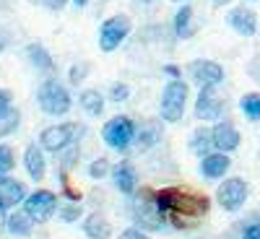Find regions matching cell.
Listing matches in <instances>:
<instances>
[{"label": "cell", "instance_id": "cell-1", "mask_svg": "<svg viewBox=\"0 0 260 239\" xmlns=\"http://www.w3.org/2000/svg\"><path fill=\"white\" fill-rule=\"evenodd\" d=\"M37 101H39V110L50 115V117H60V115H68L73 99L68 94V89L57 81V78H47L42 81L39 91H37Z\"/></svg>", "mask_w": 260, "mask_h": 239}, {"label": "cell", "instance_id": "cell-2", "mask_svg": "<svg viewBox=\"0 0 260 239\" xmlns=\"http://www.w3.org/2000/svg\"><path fill=\"white\" fill-rule=\"evenodd\" d=\"M86 133V127L78 125V122H60V125H52V127H45L39 135V146L45 151H52V154H60V151L76 146Z\"/></svg>", "mask_w": 260, "mask_h": 239}, {"label": "cell", "instance_id": "cell-3", "mask_svg": "<svg viewBox=\"0 0 260 239\" xmlns=\"http://www.w3.org/2000/svg\"><path fill=\"white\" fill-rule=\"evenodd\" d=\"M187 104V83L182 78H172L159 99V115L164 122H180Z\"/></svg>", "mask_w": 260, "mask_h": 239}, {"label": "cell", "instance_id": "cell-4", "mask_svg": "<svg viewBox=\"0 0 260 239\" xmlns=\"http://www.w3.org/2000/svg\"><path fill=\"white\" fill-rule=\"evenodd\" d=\"M130 216L143 231H159L164 226V213L159 211L151 190H141V195H136L133 206H130Z\"/></svg>", "mask_w": 260, "mask_h": 239}, {"label": "cell", "instance_id": "cell-5", "mask_svg": "<svg viewBox=\"0 0 260 239\" xmlns=\"http://www.w3.org/2000/svg\"><path fill=\"white\" fill-rule=\"evenodd\" d=\"M130 29H133V21H130L125 13L104 18L102 26H99V50H102V52H115V50H120V45L127 39Z\"/></svg>", "mask_w": 260, "mask_h": 239}, {"label": "cell", "instance_id": "cell-6", "mask_svg": "<svg viewBox=\"0 0 260 239\" xmlns=\"http://www.w3.org/2000/svg\"><path fill=\"white\" fill-rule=\"evenodd\" d=\"M136 127L138 125L130 120L127 115H117V117H112L110 122L102 127V138H104L107 146L115 148V151H127L130 143L136 141Z\"/></svg>", "mask_w": 260, "mask_h": 239}, {"label": "cell", "instance_id": "cell-7", "mask_svg": "<svg viewBox=\"0 0 260 239\" xmlns=\"http://www.w3.org/2000/svg\"><path fill=\"white\" fill-rule=\"evenodd\" d=\"M24 211L31 216L34 224H45L57 211V195L50 192V190H37V192L24 198Z\"/></svg>", "mask_w": 260, "mask_h": 239}, {"label": "cell", "instance_id": "cell-8", "mask_svg": "<svg viewBox=\"0 0 260 239\" xmlns=\"http://www.w3.org/2000/svg\"><path fill=\"white\" fill-rule=\"evenodd\" d=\"M247 192H250V190H247V182H245V180L229 177V180H224V182L219 185V190H216V200H219V206H221L224 211L237 213V211L245 206Z\"/></svg>", "mask_w": 260, "mask_h": 239}, {"label": "cell", "instance_id": "cell-9", "mask_svg": "<svg viewBox=\"0 0 260 239\" xmlns=\"http://www.w3.org/2000/svg\"><path fill=\"white\" fill-rule=\"evenodd\" d=\"M190 78L201 86V89H208V86H219L224 81V68L216 60H195L190 65Z\"/></svg>", "mask_w": 260, "mask_h": 239}, {"label": "cell", "instance_id": "cell-10", "mask_svg": "<svg viewBox=\"0 0 260 239\" xmlns=\"http://www.w3.org/2000/svg\"><path fill=\"white\" fill-rule=\"evenodd\" d=\"M221 112H224V101H221L219 94H216L213 86L201 89L198 101H195V117L206 120V122H213V120H221Z\"/></svg>", "mask_w": 260, "mask_h": 239}, {"label": "cell", "instance_id": "cell-11", "mask_svg": "<svg viewBox=\"0 0 260 239\" xmlns=\"http://www.w3.org/2000/svg\"><path fill=\"white\" fill-rule=\"evenodd\" d=\"M211 141H213L216 151H221V154H232V151L240 148V130H237L229 120L216 122L211 127Z\"/></svg>", "mask_w": 260, "mask_h": 239}, {"label": "cell", "instance_id": "cell-12", "mask_svg": "<svg viewBox=\"0 0 260 239\" xmlns=\"http://www.w3.org/2000/svg\"><path fill=\"white\" fill-rule=\"evenodd\" d=\"M226 24L240 37H252L257 31V16H255V11H250L245 6H237L226 13Z\"/></svg>", "mask_w": 260, "mask_h": 239}, {"label": "cell", "instance_id": "cell-13", "mask_svg": "<svg viewBox=\"0 0 260 239\" xmlns=\"http://www.w3.org/2000/svg\"><path fill=\"white\" fill-rule=\"evenodd\" d=\"M24 198H26L24 182L11 180V177H0V208L11 211V208H16L18 203H24Z\"/></svg>", "mask_w": 260, "mask_h": 239}, {"label": "cell", "instance_id": "cell-14", "mask_svg": "<svg viewBox=\"0 0 260 239\" xmlns=\"http://www.w3.org/2000/svg\"><path fill=\"white\" fill-rule=\"evenodd\" d=\"M112 182L120 192L125 195H136V187H138V172L130 161H120L112 166Z\"/></svg>", "mask_w": 260, "mask_h": 239}, {"label": "cell", "instance_id": "cell-15", "mask_svg": "<svg viewBox=\"0 0 260 239\" xmlns=\"http://www.w3.org/2000/svg\"><path fill=\"white\" fill-rule=\"evenodd\" d=\"M229 166H232V161H229V156L226 154H206L203 159H201V175L203 177H208V180H219V177H224L226 172H229Z\"/></svg>", "mask_w": 260, "mask_h": 239}, {"label": "cell", "instance_id": "cell-16", "mask_svg": "<svg viewBox=\"0 0 260 239\" xmlns=\"http://www.w3.org/2000/svg\"><path fill=\"white\" fill-rule=\"evenodd\" d=\"M161 141V122L159 120H146L141 122V127H136V146L138 151H148V148H154L156 143Z\"/></svg>", "mask_w": 260, "mask_h": 239}, {"label": "cell", "instance_id": "cell-17", "mask_svg": "<svg viewBox=\"0 0 260 239\" xmlns=\"http://www.w3.org/2000/svg\"><path fill=\"white\" fill-rule=\"evenodd\" d=\"M24 166H26L29 177H31L34 182H42V180H45V175H47V161H45V154H42V146L31 143V146L26 148V154H24Z\"/></svg>", "mask_w": 260, "mask_h": 239}, {"label": "cell", "instance_id": "cell-18", "mask_svg": "<svg viewBox=\"0 0 260 239\" xmlns=\"http://www.w3.org/2000/svg\"><path fill=\"white\" fill-rule=\"evenodd\" d=\"M83 234L89 239H110L112 236V224L107 221V216L91 213V216H86V221H83Z\"/></svg>", "mask_w": 260, "mask_h": 239}, {"label": "cell", "instance_id": "cell-19", "mask_svg": "<svg viewBox=\"0 0 260 239\" xmlns=\"http://www.w3.org/2000/svg\"><path fill=\"white\" fill-rule=\"evenodd\" d=\"M26 57H29V62H31V68H37V71H52V68H55L52 55L47 52L45 45H39V42H31V45H26Z\"/></svg>", "mask_w": 260, "mask_h": 239}, {"label": "cell", "instance_id": "cell-20", "mask_svg": "<svg viewBox=\"0 0 260 239\" xmlns=\"http://www.w3.org/2000/svg\"><path fill=\"white\" fill-rule=\"evenodd\" d=\"M6 229L13 236H29L34 231V221H31V216L26 211H21V213L16 211V213H11L6 219Z\"/></svg>", "mask_w": 260, "mask_h": 239}, {"label": "cell", "instance_id": "cell-21", "mask_svg": "<svg viewBox=\"0 0 260 239\" xmlns=\"http://www.w3.org/2000/svg\"><path fill=\"white\" fill-rule=\"evenodd\" d=\"M78 104H81L91 117H99V115L104 112V96H102V91H96V89H83V91L78 94Z\"/></svg>", "mask_w": 260, "mask_h": 239}, {"label": "cell", "instance_id": "cell-22", "mask_svg": "<svg viewBox=\"0 0 260 239\" xmlns=\"http://www.w3.org/2000/svg\"><path fill=\"white\" fill-rule=\"evenodd\" d=\"M175 34L177 39H190L195 34V26H192V8L190 6H182L177 13H175Z\"/></svg>", "mask_w": 260, "mask_h": 239}, {"label": "cell", "instance_id": "cell-23", "mask_svg": "<svg viewBox=\"0 0 260 239\" xmlns=\"http://www.w3.org/2000/svg\"><path fill=\"white\" fill-rule=\"evenodd\" d=\"M190 151L195 156H206V154H211L213 151V141H211V130L208 127H198L192 133V138H190Z\"/></svg>", "mask_w": 260, "mask_h": 239}, {"label": "cell", "instance_id": "cell-24", "mask_svg": "<svg viewBox=\"0 0 260 239\" xmlns=\"http://www.w3.org/2000/svg\"><path fill=\"white\" fill-rule=\"evenodd\" d=\"M240 110H242V115H245L247 120L257 122V120H260V94H257V91L245 94V96L240 99Z\"/></svg>", "mask_w": 260, "mask_h": 239}, {"label": "cell", "instance_id": "cell-25", "mask_svg": "<svg viewBox=\"0 0 260 239\" xmlns=\"http://www.w3.org/2000/svg\"><path fill=\"white\" fill-rule=\"evenodd\" d=\"M16 166V154H13V148L6 146V143H0V177H8V172Z\"/></svg>", "mask_w": 260, "mask_h": 239}, {"label": "cell", "instance_id": "cell-26", "mask_svg": "<svg viewBox=\"0 0 260 239\" xmlns=\"http://www.w3.org/2000/svg\"><path fill=\"white\" fill-rule=\"evenodd\" d=\"M18 122H21V112H18L16 107H13V110H11V112H8L6 117H0V138L11 135L13 130L18 127Z\"/></svg>", "mask_w": 260, "mask_h": 239}, {"label": "cell", "instance_id": "cell-27", "mask_svg": "<svg viewBox=\"0 0 260 239\" xmlns=\"http://www.w3.org/2000/svg\"><path fill=\"white\" fill-rule=\"evenodd\" d=\"M91 73V62H78V65H73V68L68 71V81L73 83V86H78L81 81H86V76Z\"/></svg>", "mask_w": 260, "mask_h": 239}, {"label": "cell", "instance_id": "cell-28", "mask_svg": "<svg viewBox=\"0 0 260 239\" xmlns=\"http://www.w3.org/2000/svg\"><path fill=\"white\" fill-rule=\"evenodd\" d=\"M110 161H107V159H94L91 164H89V177L91 180H102V177H107V175H110Z\"/></svg>", "mask_w": 260, "mask_h": 239}, {"label": "cell", "instance_id": "cell-29", "mask_svg": "<svg viewBox=\"0 0 260 239\" xmlns=\"http://www.w3.org/2000/svg\"><path fill=\"white\" fill-rule=\"evenodd\" d=\"M62 154V172L65 169H71L76 161H78V156H81V151L76 148V146H71V148H65V151H60Z\"/></svg>", "mask_w": 260, "mask_h": 239}, {"label": "cell", "instance_id": "cell-30", "mask_svg": "<svg viewBox=\"0 0 260 239\" xmlns=\"http://www.w3.org/2000/svg\"><path fill=\"white\" fill-rule=\"evenodd\" d=\"M13 110V94L8 89H0V117H6Z\"/></svg>", "mask_w": 260, "mask_h": 239}, {"label": "cell", "instance_id": "cell-31", "mask_svg": "<svg viewBox=\"0 0 260 239\" xmlns=\"http://www.w3.org/2000/svg\"><path fill=\"white\" fill-rule=\"evenodd\" d=\"M127 96H130V89H127V83H115L112 86V91H110V99L112 101H127Z\"/></svg>", "mask_w": 260, "mask_h": 239}, {"label": "cell", "instance_id": "cell-32", "mask_svg": "<svg viewBox=\"0 0 260 239\" xmlns=\"http://www.w3.org/2000/svg\"><path fill=\"white\" fill-rule=\"evenodd\" d=\"M78 216H81V206H76V203H71V206H65L62 211H60V219L62 221H78Z\"/></svg>", "mask_w": 260, "mask_h": 239}, {"label": "cell", "instance_id": "cell-33", "mask_svg": "<svg viewBox=\"0 0 260 239\" xmlns=\"http://www.w3.org/2000/svg\"><path fill=\"white\" fill-rule=\"evenodd\" d=\"M242 239H260V226L257 224H245Z\"/></svg>", "mask_w": 260, "mask_h": 239}, {"label": "cell", "instance_id": "cell-34", "mask_svg": "<svg viewBox=\"0 0 260 239\" xmlns=\"http://www.w3.org/2000/svg\"><path fill=\"white\" fill-rule=\"evenodd\" d=\"M120 239H151V236H146L143 229H127V231L120 234Z\"/></svg>", "mask_w": 260, "mask_h": 239}, {"label": "cell", "instance_id": "cell-35", "mask_svg": "<svg viewBox=\"0 0 260 239\" xmlns=\"http://www.w3.org/2000/svg\"><path fill=\"white\" fill-rule=\"evenodd\" d=\"M37 3H42V6L50 8V11H60L65 3H68V0H37Z\"/></svg>", "mask_w": 260, "mask_h": 239}, {"label": "cell", "instance_id": "cell-36", "mask_svg": "<svg viewBox=\"0 0 260 239\" xmlns=\"http://www.w3.org/2000/svg\"><path fill=\"white\" fill-rule=\"evenodd\" d=\"M164 73H167L169 78H182V73H180L177 65H164Z\"/></svg>", "mask_w": 260, "mask_h": 239}, {"label": "cell", "instance_id": "cell-37", "mask_svg": "<svg viewBox=\"0 0 260 239\" xmlns=\"http://www.w3.org/2000/svg\"><path fill=\"white\" fill-rule=\"evenodd\" d=\"M8 34L6 31H0V50H6V45H8V39H6Z\"/></svg>", "mask_w": 260, "mask_h": 239}, {"label": "cell", "instance_id": "cell-38", "mask_svg": "<svg viewBox=\"0 0 260 239\" xmlns=\"http://www.w3.org/2000/svg\"><path fill=\"white\" fill-rule=\"evenodd\" d=\"M89 3H91V0H73V6H76V8H86Z\"/></svg>", "mask_w": 260, "mask_h": 239}, {"label": "cell", "instance_id": "cell-39", "mask_svg": "<svg viewBox=\"0 0 260 239\" xmlns=\"http://www.w3.org/2000/svg\"><path fill=\"white\" fill-rule=\"evenodd\" d=\"M3 226H6V211L0 208V231H3Z\"/></svg>", "mask_w": 260, "mask_h": 239}, {"label": "cell", "instance_id": "cell-40", "mask_svg": "<svg viewBox=\"0 0 260 239\" xmlns=\"http://www.w3.org/2000/svg\"><path fill=\"white\" fill-rule=\"evenodd\" d=\"M224 3H229V0H213V6H216V8H221Z\"/></svg>", "mask_w": 260, "mask_h": 239}, {"label": "cell", "instance_id": "cell-41", "mask_svg": "<svg viewBox=\"0 0 260 239\" xmlns=\"http://www.w3.org/2000/svg\"><path fill=\"white\" fill-rule=\"evenodd\" d=\"M172 3H190V0H172Z\"/></svg>", "mask_w": 260, "mask_h": 239}]
</instances>
